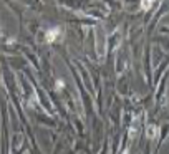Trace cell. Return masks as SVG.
I'll return each mask as SVG.
<instances>
[{"mask_svg": "<svg viewBox=\"0 0 169 154\" xmlns=\"http://www.w3.org/2000/svg\"><path fill=\"white\" fill-rule=\"evenodd\" d=\"M60 35H61V28L60 27H53V28H50L47 33H45V40H47L48 43H52V41H55Z\"/></svg>", "mask_w": 169, "mask_h": 154, "instance_id": "cell-1", "label": "cell"}, {"mask_svg": "<svg viewBox=\"0 0 169 154\" xmlns=\"http://www.w3.org/2000/svg\"><path fill=\"white\" fill-rule=\"evenodd\" d=\"M61 88H63V81H56V90H61Z\"/></svg>", "mask_w": 169, "mask_h": 154, "instance_id": "cell-2", "label": "cell"}]
</instances>
